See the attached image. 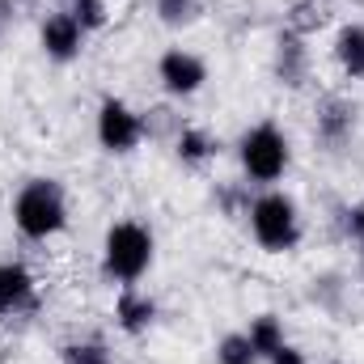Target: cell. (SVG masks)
Returning a JSON list of instances; mask_svg holds the SVG:
<instances>
[{
    "instance_id": "obj_7",
    "label": "cell",
    "mask_w": 364,
    "mask_h": 364,
    "mask_svg": "<svg viewBox=\"0 0 364 364\" xmlns=\"http://www.w3.org/2000/svg\"><path fill=\"white\" fill-rule=\"evenodd\" d=\"M38 47H43L47 60H55V64H73V60L85 51V26L73 17V9H55V13L43 17Z\"/></svg>"
},
{
    "instance_id": "obj_18",
    "label": "cell",
    "mask_w": 364,
    "mask_h": 364,
    "mask_svg": "<svg viewBox=\"0 0 364 364\" xmlns=\"http://www.w3.org/2000/svg\"><path fill=\"white\" fill-rule=\"evenodd\" d=\"M68 9H73V17L85 26V34H93V30L106 26V0H73Z\"/></svg>"
},
{
    "instance_id": "obj_12",
    "label": "cell",
    "mask_w": 364,
    "mask_h": 364,
    "mask_svg": "<svg viewBox=\"0 0 364 364\" xmlns=\"http://www.w3.org/2000/svg\"><path fill=\"white\" fill-rule=\"evenodd\" d=\"M335 60H339V68H343L348 81H364V26L360 21L339 26V34H335Z\"/></svg>"
},
{
    "instance_id": "obj_4",
    "label": "cell",
    "mask_w": 364,
    "mask_h": 364,
    "mask_svg": "<svg viewBox=\"0 0 364 364\" xmlns=\"http://www.w3.org/2000/svg\"><path fill=\"white\" fill-rule=\"evenodd\" d=\"M237 161H242V174L250 182H259V186L279 182L292 166V144H288L284 127L272 123V119L246 127L242 140H237Z\"/></svg>"
},
{
    "instance_id": "obj_22",
    "label": "cell",
    "mask_w": 364,
    "mask_h": 364,
    "mask_svg": "<svg viewBox=\"0 0 364 364\" xmlns=\"http://www.w3.org/2000/svg\"><path fill=\"white\" fill-rule=\"evenodd\" d=\"M326 364H348V360H326Z\"/></svg>"
},
{
    "instance_id": "obj_17",
    "label": "cell",
    "mask_w": 364,
    "mask_h": 364,
    "mask_svg": "<svg viewBox=\"0 0 364 364\" xmlns=\"http://www.w3.org/2000/svg\"><path fill=\"white\" fill-rule=\"evenodd\" d=\"M153 9L166 26H191V21H199L203 0H153Z\"/></svg>"
},
{
    "instance_id": "obj_11",
    "label": "cell",
    "mask_w": 364,
    "mask_h": 364,
    "mask_svg": "<svg viewBox=\"0 0 364 364\" xmlns=\"http://www.w3.org/2000/svg\"><path fill=\"white\" fill-rule=\"evenodd\" d=\"M275 77L288 90L305 85V77H309V47H305L301 30H284L279 34V43H275Z\"/></svg>"
},
{
    "instance_id": "obj_23",
    "label": "cell",
    "mask_w": 364,
    "mask_h": 364,
    "mask_svg": "<svg viewBox=\"0 0 364 364\" xmlns=\"http://www.w3.org/2000/svg\"><path fill=\"white\" fill-rule=\"evenodd\" d=\"M360 272H364V259H360Z\"/></svg>"
},
{
    "instance_id": "obj_10",
    "label": "cell",
    "mask_w": 364,
    "mask_h": 364,
    "mask_svg": "<svg viewBox=\"0 0 364 364\" xmlns=\"http://www.w3.org/2000/svg\"><path fill=\"white\" fill-rule=\"evenodd\" d=\"M153 322H157V301H153L149 292H140L136 284H132V288H119V296H114V326L136 339V335H144Z\"/></svg>"
},
{
    "instance_id": "obj_19",
    "label": "cell",
    "mask_w": 364,
    "mask_h": 364,
    "mask_svg": "<svg viewBox=\"0 0 364 364\" xmlns=\"http://www.w3.org/2000/svg\"><path fill=\"white\" fill-rule=\"evenodd\" d=\"M348 233H352V237L360 242V250H364V199L348 208Z\"/></svg>"
},
{
    "instance_id": "obj_13",
    "label": "cell",
    "mask_w": 364,
    "mask_h": 364,
    "mask_svg": "<svg viewBox=\"0 0 364 364\" xmlns=\"http://www.w3.org/2000/svg\"><path fill=\"white\" fill-rule=\"evenodd\" d=\"M246 339H250V348L259 352V360L267 364L288 343V335H284V322L275 318V314H255L250 318V326H246Z\"/></svg>"
},
{
    "instance_id": "obj_3",
    "label": "cell",
    "mask_w": 364,
    "mask_h": 364,
    "mask_svg": "<svg viewBox=\"0 0 364 364\" xmlns=\"http://www.w3.org/2000/svg\"><path fill=\"white\" fill-rule=\"evenodd\" d=\"M246 225H250L255 242H259L267 255H288V250H296L301 237H305V225H301V208H296V199H292L288 191H275V186H267L263 195L250 199V208H246Z\"/></svg>"
},
{
    "instance_id": "obj_21",
    "label": "cell",
    "mask_w": 364,
    "mask_h": 364,
    "mask_svg": "<svg viewBox=\"0 0 364 364\" xmlns=\"http://www.w3.org/2000/svg\"><path fill=\"white\" fill-rule=\"evenodd\" d=\"M9 17H13V0H0V34H4V26H9Z\"/></svg>"
},
{
    "instance_id": "obj_1",
    "label": "cell",
    "mask_w": 364,
    "mask_h": 364,
    "mask_svg": "<svg viewBox=\"0 0 364 364\" xmlns=\"http://www.w3.org/2000/svg\"><path fill=\"white\" fill-rule=\"evenodd\" d=\"M13 225L30 242H51L68 229V195L60 178H26L13 195Z\"/></svg>"
},
{
    "instance_id": "obj_16",
    "label": "cell",
    "mask_w": 364,
    "mask_h": 364,
    "mask_svg": "<svg viewBox=\"0 0 364 364\" xmlns=\"http://www.w3.org/2000/svg\"><path fill=\"white\" fill-rule=\"evenodd\" d=\"M216 364H263V360H259V352L250 348L246 331H229V335L216 339Z\"/></svg>"
},
{
    "instance_id": "obj_20",
    "label": "cell",
    "mask_w": 364,
    "mask_h": 364,
    "mask_svg": "<svg viewBox=\"0 0 364 364\" xmlns=\"http://www.w3.org/2000/svg\"><path fill=\"white\" fill-rule=\"evenodd\" d=\"M267 364H309V356H305L296 343H284V348H279V352H275Z\"/></svg>"
},
{
    "instance_id": "obj_15",
    "label": "cell",
    "mask_w": 364,
    "mask_h": 364,
    "mask_svg": "<svg viewBox=\"0 0 364 364\" xmlns=\"http://www.w3.org/2000/svg\"><path fill=\"white\" fill-rule=\"evenodd\" d=\"M60 364H114L110 356V348H106V339H73V343H64L60 348Z\"/></svg>"
},
{
    "instance_id": "obj_9",
    "label": "cell",
    "mask_w": 364,
    "mask_h": 364,
    "mask_svg": "<svg viewBox=\"0 0 364 364\" xmlns=\"http://www.w3.org/2000/svg\"><path fill=\"white\" fill-rule=\"evenodd\" d=\"M314 136L326 149H343L356 136V106L348 97H322L318 119H314Z\"/></svg>"
},
{
    "instance_id": "obj_2",
    "label": "cell",
    "mask_w": 364,
    "mask_h": 364,
    "mask_svg": "<svg viewBox=\"0 0 364 364\" xmlns=\"http://www.w3.org/2000/svg\"><path fill=\"white\" fill-rule=\"evenodd\" d=\"M153 229L140 225V220H114L102 237V275L119 288H132L140 284L149 267H153Z\"/></svg>"
},
{
    "instance_id": "obj_5",
    "label": "cell",
    "mask_w": 364,
    "mask_h": 364,
    "mask_svg": "<svg viewBox=\"0 0 364 364\" xmlns=\"http://www.w3.org/2000/svg\"><path fill=\"white\" fill-rule=\"evenodd\" d=\"M93 136H97V144L106 149V153H114V157H127V153H136L140 144H144V136H149V119L136 110V106H127L123 97H102L97 102V114H93Z\"/></svg>"
},
{
    "instance_id": "obj_8",
    "label": "cell",
    "mask_w": 364,
    "mask_h": 364,
    "mask_svg": "<svg viewBox=\"0 0 364 364\" xmlns=\"http://www.w3.org/2000/svg\"><path fill=\"white\" fill-rule=\"evenodd\" d=\"M38 301V279L26 263L4 259L0 263V318H21Z\"/></svg>"
},
{
    "instance_id": "obj_6",
    "label": "cell",
    "mask_w": 364,
    "mask_h": 364,
    "mask_svg": "<svg viewBox=\"0 0 364 364\" xmlns=\"http://www.w3.org/2000/svg\"><path fill=\"white\" fill-rule=\"evenodd\" d=\"M157 81H161V90L170 97H195L208 85V64L195 51H186V47H170L157 60Z\"/></svg>"
},
{
    "instance_id": "obj_14",
    "label": "cell",
    "mask_w": 364,
    "mask_h": 364,
    "mask_svg": "<svg viewBox=\"0 0 364 364\" xmlns=\"http://www.w3.org/2000/svg\"><path fill=\"white\" fill-rule=\"evenodd\" d=\"M216 140L203 132V127H182L178 132V140H174V153H178V161L182 166H191V170H203L212 157H216Z\"/></svg>"
}]
</instances>
